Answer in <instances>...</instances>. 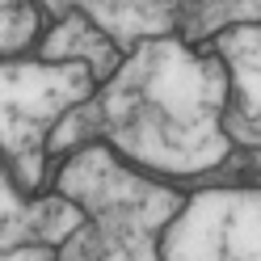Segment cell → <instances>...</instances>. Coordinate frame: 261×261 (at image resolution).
Masks as SVG:
<instances>
[{"mask_svg":"<svg viewBox=\"0 0 261 261\" xmlns=\"http://www.w3.org/2000/svg\"><path fill=\"white\" fill-rule=\"evenodd\" d=\"M227 72L219 59L190 55L181 42L156 38L114 72L97 101L76 106L51 130V148L63 152L89 135H106L118 152L148 169L202 173L227 156L223 135Z\"/></svg>","mask_w":261,"mask_h":261,"instance_id":"6da1fadb","label":"cell"},{"mask_svg":"<svg viewBox=\"0 0 261 261\" xmlns=\"http://www.w3.org/2000/svg\"><path fill=\"white\" fill-rule=\"evenodd\" d=\"M63 202H72L89 227H76L51 261H160L156 232L165 227L181 198L173 190L135 177L106 148H85L59 173Z\"/></svg>","mask_w":261,"mask_h":261,"instance_id":"7a4b0ae2","label":"cell"},{"mask_svg":"<svg viewBox=\"0 0 261 261\" xmlns=\"http://www.w3.org/2000/svg\"><path fill=\"white\" fill-rule=\"evenodd\" d=\"M93 76L80 63H0V152L25 186L42 181L46 135L85 106Z\"/></svg>","mask_w":261,"mask_h":261,"instance_id":"3957f363","label":"cell"},{"mask_svg":"<svg viewBox=\"0 0 261 261\" xmlns=\"http://www.w3.org/2000/svg\"><path fill=\"white\" fill-rule=\"evenodd\" d=\"M160 261H257V194L215 190L194 198L165 232Z\"/></svg>","mask_w":261,"mask_h":261,"instance_id":"277c9868","label":"cell"},{"mask_svg":"<svg viewBox=\"0 0 261 261\" xmlns=\"http://www.w3.org/2000/svg\"><path fill=\"white\" fill-rule=\"evenodd\" d=\"M80 227V211L63 198L21 202L13 186L0 177V253L17 249H51L55 240H68Z\"/></svg>","mask_w":261,"mask_h":261,"instance_id":"5b68a950","label":"cell"},{"mask_svg":"<svg viewBox=\"0 0 261 261\" xmlns=\"http://www.w3.org/2000/svg\"><path fill=\"white\" fill-rule=\"evenodd\" d=\"M219 55L227 59L236 80V110H227V135H236L240 143H257L261 139V89H257V63H261V34L253 25H240V30H227V34L215 42Z\"/></svg>","mask_w":261,"mask_h":261,"instance_id":"8992f818","label":"cell"},{"mask_svg":"<svg viewBox=\"0 0 261 261\" xmlns=\"http://www.w3.org/2000/svg\"><path fill=\"white\" fill-rule=\"evenodd\" d=\"M42 55L59 59V63H80L93 80H106V76L118 72V46H114L85 13H72L63 25H55L46 46H42Z\"/></svg>","mask_w":261,"mask_h":261,"instance_id":"52a82bcc","label":"cell"},{"mask_svg":"<svg viewBox=\"0 0 261 261\" xmlns=\"http://www.w3.org/2000/svg\"><path fill=\"white\" fill-rule=\"evenodd\" d=\"M80 13L114 46H135L139 38H160L177 25L173 5H85Z\"/></svg>","mask_w":261,"mask_h":261,"instance_id":"ba28073f","label":"cell"},{"mask_svg":"<svg viewBox=\"0 0 261 261\" xmlns=\"http://www.w3.org/2000/svg\"><path fill=\"white\" fill-rule=\"evenodd\" d=\"M257 13H261L257 5H190V9H177V21L186 25V38H202V34H211L215 25L253 21Z\"/></svg>","mask_w":261,"mask_h":261,"instance_id":"9c48e42d","label":"cell"},{"mask_svg":"<svg viewBox=\"0 0 261 261\" xmlns=\"http://www.w3.org/2000/svg\"><path fill=\"white\" fill-rule=\"evenodd\" d=\"M34 34V9L25 5H0V51H17Z\"/></svg>","mask_w":261,"mask_h":261,"instance_id":"30bf717a","label":"cell"},{"mask_svg":"<svg viewBox=\"0 0 261 261\" xmlns=\"http://www.w3.org/2000/svg\"><path fill=\"white\" fill-rule=\"evenodd\" d=\"M0 261H51V249H17V253H0Z\"/></svg>","mask_w":261,"mask_h":261,"instance_id":"8fae6325","label":"cell"}]
</instances>
